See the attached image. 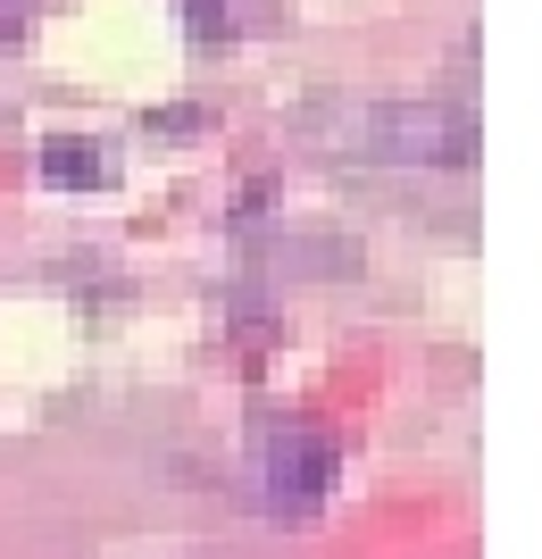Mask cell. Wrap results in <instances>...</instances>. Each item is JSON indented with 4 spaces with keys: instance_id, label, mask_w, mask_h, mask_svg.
<instances>
[{
    "instance_id": "1",
    "label": "cell",
    "mask_w": 542,
    "mask_h": 559,
    "mask_svg": "<svg viewBox=\"0 0 542 559\" xmlns=\"http://www.w3.org/2000/svg\"><path fill=\"white\" fill-rule=\"evenodd\" d=\"M334 476H342V451H334L326 426L284 418V426L260 435V501L276 518H317L326 492H334Z\"/></svg>"
},
{
    "instance_id": "2",
    "label": "cell",
    "mask_w": 542,
    "mask_h": 559,
    "mask_svg": "<svg viewBox=\"0 0 542 559\" xmlns=\"http://www.w3.org/2000/svg\"><path fill=\"white\" fill-rule=\"evenodd\" d=\"M475 117L468 109H443V100H393V109L368 117L359 151L368 159H393V167H468L475 159Z\"/></svg>"
},
{
    "instance_id": "3",
    "label": "cell",
    "mask_w": 542,
    "mask_h": 559,
    "mask_svg": "<svg viewBox=\"0 0 542 559\" xmlns=\"http://www.w3.org/2000/svg\"><path fill=\"white\" fill-rule=\"evenodd\" d=\"M43 185L50 192H93V185H109V142H93V134H50L43 142Z\"/></svg>"
},
{
    "instance_id": "4",
    "label": "cell",
    "mask_w": 542,
    "mask_h": 559,
    "mask_svg": "<svg viewBox=\"0 0 542 559\" xmlns=\"http://www.w3.org/2000/svg\"><path fill=\"white\" fill-rule=\"evenodd\" d=\"M184 17H192V34H201V43H209V34H217V43H226V34H242V17L226 9V0H184Z\"/></svg>"
},
{
    "instance_id": "5",
    "label": "cell",
    "mask_w": 542,
    "mask_h": 559,
    "mask_svg": "<svg viewBox=\"0 0 542 559\" xmlns=\"http://www.w3.org/2000/svg\"><path fill=\"white\" fill-rule=\"evenodd\" d=\"M34 25H43V0H0V50H9V43H25Z\"/></svg>"
}]
</instances>
